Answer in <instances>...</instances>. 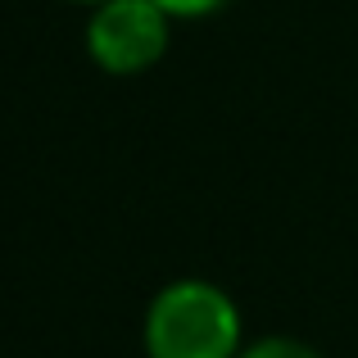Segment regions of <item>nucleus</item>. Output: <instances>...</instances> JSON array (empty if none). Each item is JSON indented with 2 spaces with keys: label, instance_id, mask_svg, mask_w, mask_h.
Segmentation results:
<instances>
[{
  "label": "nucleus",
  "instance_id": "nucleus-3",
  "mask_svg": "<svg viewBox=\"0 0 358 358\" xmlns=\"http://www.w3.org/2000/svg\"><path fill=\"white\" fill-rule=\"evenodd\" d=\"M236 358H322V354L308 350L304 341H290V336H263V341L245 345Z\"/></svg>",
  "mask_w": 358,
  "mask_h": 358
},
{
  "label": "nucleus",
  "instance_id": "nucleus-1",
  "mask_svg": "<svg viewBox=\"0 0 358 358\" xmlns=\"http://www.w3.org/2000/svg\"><path fill=\"white\" fill-rule=\"evenodd\" d=\"M145 358H236L241 308L204 277L168 281L145 308Z\"/></svg>",
  "mask_w": 358,
  "mask_h": 358
},
{
  "label": "nucleus",
  "instance_id": "nucleus-4",
  "mask_svg": "<svg viewBox=\"0 0 358 358\" xmlns=\"http://www.w3.org/2000/svg\"><path fill=\"white\" fill-rule=\"evenodd\" d=\"M159 9H168L173 18H204L213 14V9H222L227 0H155Z\"/></svg>",
  "mask_w": 358,
  "mask_h": 358
},
{
  "label": "nucleus",
  "instance_id": "nucleus-2",
  "mask_svg": "<svg viewBox=\"0 0 358 358\" xmlns=\"http://www.w3.org/2000/svg\"><path fill=\"white\" fill-rule=\"evenodd\" d=\"M173 14L159 9L155 0H105L87 18V50L96 69L114 78H136L150 73L168 50Z\"/></svg>",
  "mask_w": 358,
  "mask_h": 358
},
{
  "label": "nucleus",
  "instance_id": "nucleus-5",
  "mask_svg": "<svg viewBox=\"0 0 358 358\" xmlns=\"http://www.w3.org/2000/svg\"><path fill=\"white\" fill-rule=\"evenodd\" d=\"M69 5H91V9H96V5H105V0H69Z\"/></svg>",
  "mask_w": 358,
  "mask_h": 358
}]
</instances>
